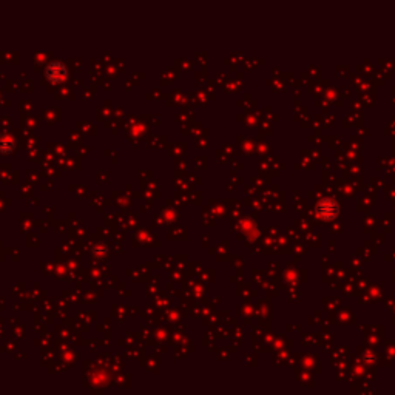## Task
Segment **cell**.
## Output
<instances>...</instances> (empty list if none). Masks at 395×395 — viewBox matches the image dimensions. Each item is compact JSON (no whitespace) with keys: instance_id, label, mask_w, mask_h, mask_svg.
I'll return each instance as SVG.
<instances>
[{"instance_id":"obj_1","label":"cell","mask_w":395,"mask_h":395,"mask_svg":"<svg viewBox=\"0 0 395 395\" xmlns=\"http://www.w3.org/2000/svg\"><path fill=\"white\" fill-rule=\"evenodd\" d=\"M45 74L46 79L51 83H62L68 76V71H66V66L62 62H51L46 66Z\"/></svg>"},{"instance_id":"obj_2","label":"cell","mask_w":395,"mask_h":395,"mask_svg":"<svg viewBox=\"0 0 395 395\" xmlns=\"http://www.w3.org/2000/svg\"><path fill=\"white\" fill-rule=\"evenodd\" d=\"M316 211H318V216H320V218L332 219V218H335L336 215H338V204H336L333 199L326 198V199L318 202Z\"/></svg>"},{"instance_id":"obj_3","label":"cell","mask_w":395,"mask_h":395,"mask_svg":"<svg viewBox=\"0 0 395 395\" xmlns=\"http://www.w3.org/2000/svg\"><path fill=\"white\" fill-rule=\"evenodd\" d=\"M14 148L16 146L11 136L2 134V136H0V153H2V155H11V153H14Z\"/></svg>"}]
</instances>
